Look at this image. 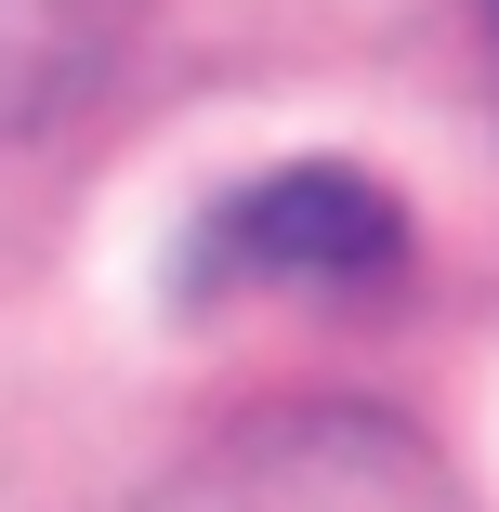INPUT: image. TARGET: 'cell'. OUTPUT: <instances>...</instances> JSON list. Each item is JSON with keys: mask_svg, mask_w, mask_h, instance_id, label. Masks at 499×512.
Masks as SVG:
<instances>
[{"mask_svg": "<svg viewBox=\"0 0 499 512\" xmlns=\"http://www.w3.org/2000/svg\"><path fill=\"white\" fill-rule=\"evenodd\" d=\"M145 512H473V499L381 407H250L184 473H158Z\"/></svg>", "mask_w": 499, "mask_h": 512, "instance_id": "6da1fadb", "label": "cell"}, {"mask_svg": "<svg viewBox=\"0 0 499 512\" xmlns=\"http://www.w3.org/2000/svg\"><path fill=\"white\" fill-rule=\"evenodd\" d=\"M394 263H408V211L368 171L303 158V171L237 184L224 211H197L184 289H355V276H394Z\"/></svg>", "mask_w": 499, "mask_h": 512, "instance_id": "7a4b0ae2", "label": "cell"}, {"mask_svg": "<svg viewBox=\"0 0 499 512\" xmlns=\"http://www.w3.org/2000/svg\"><path fill=\"white\" fill-rule=\"evenodd\" d=\"M145 0H0V145L40 132L53 106H79L92 79L119 66Z\"/></svg>", "mask_w": 499, "mask_h": 512, "instance_id": "3957f363", "label": "cell"}, {"mask_svg": "<svg viewBox=\"0 0 499 512\" xmlns=\"http://www.w3.org/2000/svg\"><path fill=\"white\" fill-rule=\"evenodd\" d=\"M486 27H499V0H486Z\"/></svg>", "mask_w": 499, "mask_h": 512, "instance_id": "277c9868", "label": "cell"}]
</instances>
